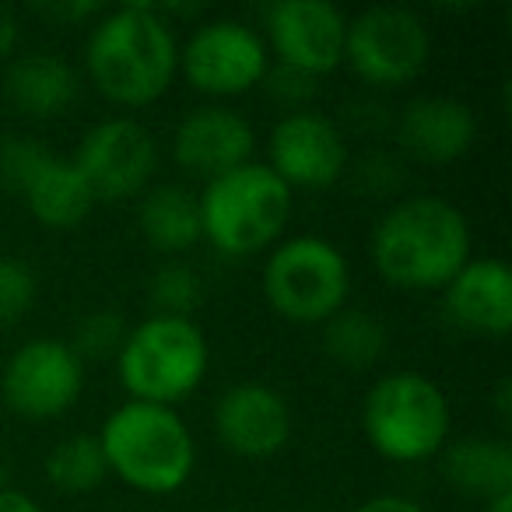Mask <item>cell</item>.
I'll return each mask as SVG.
<instances>
[{"label":"cell","mask_w":512,"mask_h":512,"mask_svg":"<svg viewBox=\"0 0 512 512\" xmlns=\"http://www.w3.org/2000/svg\"><path fill=\"white\" fill-rule=\"evenodd\" d=\"M470 221L446 197H404L376 221L372 267L400 292H442L470 260Z\"/></svg>","instance_id":"obj_1"},{"label":"cell","mask_w":512,"mask_h":512,"mask_svg":"<svg viewBox=\"0 0 512 512\" xmlns=\"http://www.w3.org/2000/svg\"><path fill=\"white\" fill-rule=\"evenodd\" d=\"M85 71L95 92L113 106H151L169 92L179 74L176 29L148 4L106 11L88 32Z\"/></svg>","instance_id":"obj_2"},{"label":"cell","mask_w":512,"mask_h":512,"mask_svg":"<svg viewBox=\"0 0 512 512\" xmlns=\"http://www.w3.org/2000/svg\"><path fill=\"white\" fill-rule=\"evenodd\" d=\"M109 477H120L141 495H176L197 467V442L176 407L127 400L99 428Z\"/></svg>","instance_id":"obj_3"},{"label":"cell","mask_w":512,"mask_h":512,"mask_svg":"<svg viewBox=\"0 0 512 512\" xmlns=\"http://www.w3.org/2000/svg\"><path fill=\"white\" fill-rule=\"evenodd\" d=\"M197 204L200 239L232 260L274 249L292 218V190L264 162H246L211 179Z\"/></svg>","instance_id":"obj_4"},{"label":"cell","mask_w":512,"mask_h":512,"mask_svg":"<svg viewBox=\"0 0 512 512\" xmlns=\"http://www.w3.org/2000/svg\"><path fill=\"white\" fill-rule=\"evenodd\" d=\"M207 365H211V348L204 327L193 316L151 313L148 320L127 330L116 355V372L130 400L158 407H176L190 393H197Z\"/></svg>","instance_id":"obj_5"},{"label":"cell","mask_w":512,"mask_h":512,"mask_svg":"<svg viewBox=\"0 0 512 512\" xmlns=\"http://www.w3.org/2000/svg\"><path fill=\"white\" fill-rule=\"evenodd\" d=\"M449 397L425 372H386L362 404V432L390 463H425L449 442Z\"/></svg>","instance_id":"obj_6"},{"label":"cell","mask_w":512,"mask_h":512,"mask_svg":"<svg viewBox=\"0 0 512 512\" xmlns=\"http://www.w3.org/2000/svg\"><path fill=\"white\" fill-rule=\"evenodd\" d=\"M264 299L281 320L323 327L351 299V264L323 235H292L267 253Z\"/></svg>","instance_id":"obj_7"},{"label":"cell","mask_w":512,"mask_h":512,"mask_svg":"<svg viewBox=\"0 0 512 512\" xmlns=\"http://www.w3.org/2000/svg\"><path fill=\"white\" fill-rule=\"evenodd\" d=\"M0 183L15 190L25 211L50 232H71L95 207L71 158L25 134L0 137Z\"/></svg>","instance_id":"obj_8"},{"label":"cell","mask_w":512,"mask_h":512,"mask_svg":"<svg viewBox=\"0 0 512 512\" xmlns=\"http://www.w3.org/2000/svg\"><path fill=\"white\" fill-rule=\"evenodd\" d=\"M271 71V53L249 22L211 18L200 22L179 46V74L193 92L207 99H239L264 85Z\"/></svg>","instance_id":"obj_9"},{"label":"cell","mask_w":512,"mask_h":512,"mask_svg":"<svg viewBox=\"0 0 512 512\" xmlns=\"http://www.w3.org/2000/svg\"><path fill=\"white\" fill-rule=\"evenodd\" d=\"M344 64L372 88H404L432 64V32L411 8H369L348 18Z\"/></svg>","instance_id":"obj_10"},{"label":"cell","mask_w":512,"mask_h":512,"mask_svg":"<svg viewBox=\"0 0 512 512\" xmlns=\"http://www.w3.org/2000/svg\"><path fill=\"white\" fill-rule=\"evenodd\" d=\"M71 162L95 204H120L141 197L151 186L158 169V144L144 123L130 116H109L85 130Z\"/></svg>","instance_id":"obj_11"},{"label":"cell","mask_w":512,"mask_h":512,"mask_svg":"<svg viewBox=\"0 0 512 512\" xmlns=\"http://www.w3.org/2000/svg\"><path fill=\"white\" fill-rule=\"evenodd\" d=\"M85 390V362L71 344L36 337L11 351L0 372V397L18 418L53 421L67 414Z\"/></svg>","instance_id":"obj_12"},{"label":"cell","mask_w":512,"mask_h":512,"mask_svg":"<svg viewBox=\"0 0 512 512\" xmlns=\"http://www.w3.org/2000/svg\"><path fill=\"white\" fill-rule=\"evenodd\" d=\"M260 36L278 67L320 81L344 64L348 15L327 0H281L264 11Z\"/></svg>","instance_id":"obj_13"},{"label":"cell","mask_w":512,"mask_h":512,"mask_svg":"<svg viewBox=\"0 0 512 512\" xmlns=\"http://www.w3.org/2000/svg\"><path fill=\"white\" fill-rule=\"evenodd\" d=\"M264 165L288 190H330L348 169V144L330 116L295 109L274 123Z\"/></svg>","instance_id":"obj_14"},{"label":"cell","mask_w":512,"mask_h":512,"mask_svg":"<svg viewBox=\"0 0 512 512\" xmlns=\"http://www.w3.org/2000/svg\"><path fill=\"white\" fill-rule=\"evenodd\" d=\"M214 435L239 460H271L292 439V407L274 386L246 379L214 404Z\"/></svg>","instance_id":"obj_15"},{"label":"cell","mask_w":512,"mask_h":512,"mask_svg":"<svg viewBox=\"0 0 512 512\" xmlns=\"http://www.w3.org/2000/svg\"><path fill=\"white\" fill-rule=\"evenodd\" d=\"M256 134L242 113L228 106H197L172 130V162L190 176L211 179L253 162Z\"/></svg>","instance_id":"obj_16"},{"label":"cell","mask_w":512,"mask_h":512,"mask_svg":"<svg viewBox=\"0 0 512 512\" xmlns=\"http://www.w3.org/2000/svg\"><path fill=\"white\" fill-rule=\"evenodd\" d=\"M397 141L421 165H453L474 148L477 116L453 95H418L397 116Z\"/></svg>","instance_id":"obj_17"},{"label":"cell","mask_w":512,"mask_h":512,"mask_svg":"<svg viewBox=\"0 0 512 512\" xmlns=\"http://www.w3.org/2000/svg\"><path fill=\"white\" fill-rule=\"evenodd\" d=\"M442 302L460 330L502 341L512 330V271L498 256H470L442 288Z\"/></svg>","instance_id":"obj_18"},{"label":"cell","mask_w":512,"mask_h":512,"mask_svg":"<svg viewBox=\"0 0 512 512\" xmlns=\"http://www.w3.org/2000/svg\"><path fill=\"white\" fill-rule=\"evenodd\" d=\"M0 92L15 113L29 120H53L78 102L81 78L57 53H22L4 67Z\"/></svg>","instance_id":"obj_19"},{"label":"cell","mask_w":512,"mask_h":512,"mask_svg":"<svg viewBox=\"0 0 512 512\" xmlns=\"http://www.w3.org/2000/svg\"><path fill=\"white\" fill-rule=\"evenodd\" d=\"M442 477L453 491L488 498L512 491V446L495 435H463L442 449Z\"/></svg>","instance_id":"obj_20"},{"label":"cell","mask_w":512,"mask_h":512,"mask_svg":"<svg viewBox=\"0 0 512 512\" xmlns=\"http://www.w3.org/2000/svg\"><path fill=\"white\" fill-rule=\"evenodd\" d=\"M137 228L158 253H186L200 242V204L186 186H148L137 204Z\"/></svg>","instance_id":"obj_21"},{"label":"cell","mask_w":512,"mask_h":512,"mask_svg":"<svg viewBox=\"0 0 512 512\" xmlns=\"http://www.w3.org/2000/svg\"><path fill=\"white\" fill-rule=\"evenodd\" d=\"M386 344H390V334H386L383 320L365 313V309L344 306L341 313L323 323V351L341 369H372V365L383 362Z\"/></svg>","instance_id":"obj_22"},{"label":"cell","mask_w":512,"mask_h":512,"mask_svg":"<svg viewBox=\"0 0 512 512\" xmlns=\"http://www.w3.org/2000/svg\"><path fill=\"white\" fill-rule=\"evenodd\" d=\"M106 477V456H102L99 439L88 432L67 435L46 456V481L64 495H88V491L102 488Z\"/></svg>","instance_id":"obj_23"},{"label":"cell","mask_w":512,"mask_h":512,"mask_svg":"<svg viewBox=\"0 0 512 512\" xmlns=\"http://www.w3.org/2000/svg\"><path fill=\"white\" fill-rule=\"evenodd\" d=\"M148 299L158 316H190L204 299V285H200V274L190 264L169 260L151 274Z\"/></svg>","instance_id":"obj_24"},{"label":"cell","mask_w":512,"mask_h":512,"mask_svg":"<svg viewBox=\"0 0 512 512\" xmlns=\"http://www.w3.org/2000/svg\"><path fill=\"white\" fill-rule=\"evenodd\" d=\"M123 337H127V323L109 309H95L78 323L71 348L81 362H106V358L120 355Z\"/></svg>","instance_id":"obj_25"},{"label":"cell","mask_w":512,"mask_h":512,"mask_svg":"<svg viewBox=\"0 0 512 512\" xmlns=\"http://www.w3.org/2000/svg\"><path fill=\"white\" fill-rule=\"evenodd\" d=\"M39 299V278L18 256H0V327L25 320Z\"/></svg>","instance_id":"obj_26"},{"label":"cell","mask_w":512,"mask_h":512,"mask_svg":"<svg viewBox=\"0 0 512 512\" xmlns=\"http://www.w3.org/2000/svg\"><path fill=\"white\" fill-rule=\"evenodd\" d=\"M264 85L274 92V99L288 102V113H295V109H306L302 102L316 95V81L313 78H302V74L285 71V67H271V71H267V78H264Z\"/></svg>","instance_id":"obj_27"},{"label":"cell","mask_w":512,"mask_h":512,"mask_svg":"<svg viewBox=\"0 0 512 512\" xmlns=\"http://www.w3.org/2000/svg\"><path fill=\"white\" fill-rule=\"evenodd\" d=\"M18 43H22V22L15 11L0 4V64L18 57Z\"/></svg>","instance_id":"obj_28"},{"label":"cell","mask_w":512,"mask_h":512,"mask_svg":"<svg viewBox=\"0 0 512 512\" xmlns=\"http://www.w3.org/2000/svg\"><path fill=\"white\" fill-rule=\"evenodd\" d=\"M355 512H428V509L404 495H372V498H365Z\"/></svg>","instance_id":"obj_29"},{"label":"cell","mask_w":512,"mask_h":512,"mask_svg":"<svg viewBox=\"0 0 512 512\" xmlns=\"http://www.w3.org/2000/svg\"><path fill=\"white\" fill-rule=\"evenodd\" d=\"M0 512H43V505L22 488H0Z\"/></svg>","instance_id":"obj_30"},{"label":"cell","mask_w":512,"mask_h":512,"mask_svg":"<svg viewBox=\"0 0 512 512\" xmlns=\"http://www.w3.org/2000/svg\"><path fill=\"white\" fill-rule=\"evenodd\" d=\"M495 404H498V418L509 421V379L495 386Z\"/></svg>","instance_id":"obj_31"},{"label":"cell","mask_w":512,"mask_h":512,"mask_svg":"<svg viewBox=\"0 0 512 512\" xmlns=\"http://www.w3.org/2000/svg\"><path fill=\"white\" fill-rule=\"evenodd\" d=\"M484 512H512V491L488 498V502H484Z\"/></svg>","instance_id":"obj_32"}]
</instances>
